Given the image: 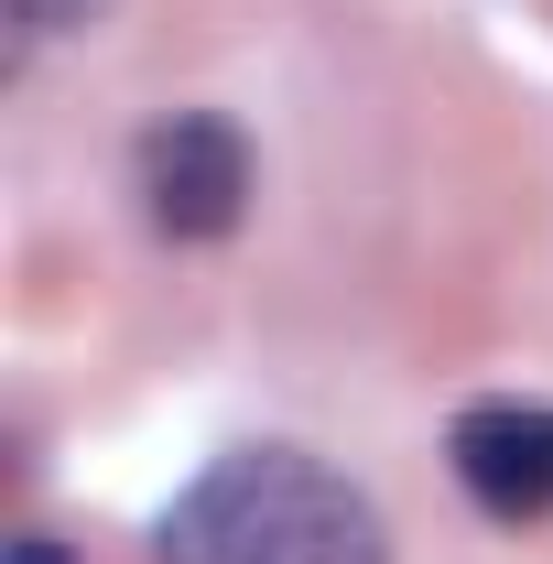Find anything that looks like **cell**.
<instances>
[{
  "label": "cell",
  "instance_id": "obj_3",
  "mask_svg": "<svg viewBox=\"0 0 553 564\" xmlns=\"http://www.w3.org/2000/svg\"><path fill=\"white\" fill-rule=\"evenodd\" d=\"M456 478L488 521H543L553 510V413L543 402H478L456 413Z\"/></svg>",
  "mask_w": 553,
  "mask_h": 564
},
{
  "label": "cell",
  "instance_id": "obj_4",
  "mask_svg": "<svg viewBox=\"0 0 553 564\" xmlns=\"http://www.w3.org/2000/svg\"><path fill=\"white\" fill-rule=\"evenodd\" d=\"M11 11H22V33H76L98 0H11Z\"/></svg>",
  "mask_w": 553,
  "mask_h": 564
},
{
  "label": "cell",
  "instance_id": "obj_5",
  "mask_svg": "<svg viewBox=\"0 0 553 564\" xmlns=\"http://www.w3.org/2000/svg\"><path fill=\"white\" fill-rule=\"evenodd\" d=\"M11 564H66V554H55L44 532H22V543H11Z\"/></svg>",
  "mask_w": 553,
  "mask_h": 564
},
{
  "label": "cell",
  "instance_id": "obj_2",
  "mask_svg": "<svg viewBox=\"0 0 553 564\" xmlns=\"http://www.w3.org/2000/svg\"><path fill=\"white\" fill-rule=\"evenodd\" d=\"M141 207L163 239H228L250 207V141L217 109H174L141 131Z\"/></svg>",
  "mask_w": 553,
  "mask_h": 564
},
{
  "label": "cell",
  "instance_id": "obj_1",
  "mask_svg": "<svg viewBox=\"0 0 553 564\" xmlns=\"http://www.w3.org/2000/svg\"><path fill=\"white\" fill-rule=\"evenodd\" d=\"M163 564H391L380 510L304 445H239L152 532Z\"/></svg>",
  "mask_w": 553,
  "mask_h": 564
}]
</instances>
